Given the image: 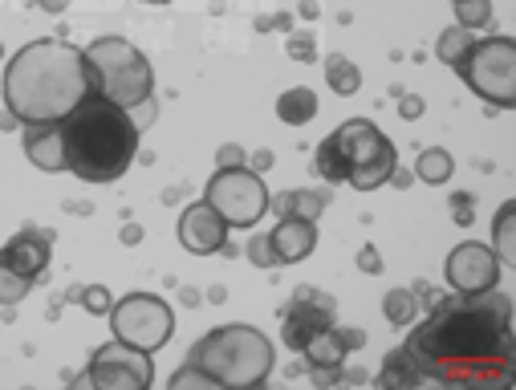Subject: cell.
Listing matches in <instances>:
<instances>
[{
    "instance_id": "cell-20",
    "label": "cell",
    "mask_w": 516,
    "mask_h": 390,
    "mask_svg": "<svg viewBox=\"0 0 516 390\" xmlns=\"http://www.w3.org/2000/svg\"><path fill=\"white\" fill-rule=\"evenodd\" d=\"M492 252L500 265H516V204L512 200L492 220Z\"/></svg>"
},
{
    "instance_id": "cell-34",
    "label": "cell",
    "mask_w": 516,
    "mask_h": 390,
    "mask_svg": "<svg viewBox=\"0 0 516 390\" xmlns=\"http://www.w3.org/2000/svg\"><path fill=\"white\" fill-rule=\"evenodd\" d=\"M423 110H427V102H423L419 94H403V98H399V114H403L407 122H415V118H423Z\"/></svg>"
},
{
    "instance_id": "cell-2",
    "label": "cell",
    "mask_w": 516,
    "mask_h": 390,
    "mask_svg": "<svg viewBox=\"0 0 516 390\" xmlns=\"http://www.w3.org/2000/svg\"><path fill=\"white\" fill-rule=\"evenodd\" d=\"M90 94L86 49L70 41H29L5 65V110L17 122H61Z\"/></svg>"
},
{
    "instance_id": "cell-11",
    "label": "cell",
    "mask_w": 516,
    "mask_h": 390,
    "mask_svg": "<svg viewBox=\"0 0 516 390\" xmlns=\"http://www.w3.org/2000/svg\"><path fill=\"white\" fill-rule=\"evenodd\" d=\"M334 317H338V301H334V297L317 293L313 285H301V289H293V301H289V309H285L281 338H285V346H289L293 354H301L321 330L338 325Z\"/></svg>"
},
{
    "instance_id": "cell-4",
    "label": "cell",
    "mask_w": 516,
    "mask_h": 390,
    "mask_svg": "<svg viewBox=\"0 0 516 390\" xmlns=\"http://www.w3.org/2000/svg\"><path fill=\"white\" fill-rule=\"evenodd\" d=\"M187 362H196L220 386H261L273 374V342L256 325H220L191 346Z\"/></svg>"
},
{
    "instance_id": "cell-25",
    "label": "cell",
    "mask_w": 516,
    "mask_h": 390,
    "mask_svg": "<svg viewBox=\"0 0 516 390\" xmlns=\"http://www.w3.org/2000/svg\"><path fill=\"white\" fill-rule=\"evenodd\" d=\"M378 386H419V374H415L407 350L386 354V362H382V370H378Z\"/></svg>"
},
{
    "instance_id": "cell-30",
    "label": "cell",
    "mask_w": 516,
    "mask_h": 390,
    "mask_svg": "<svg viewBox=\"0 0 516 390\" xmlns=\"http://www.w3.org/2000/svg\"><path fill=\"white\" fill-rule=\"evenodd\" d=\"M74 301H82L90 313H110V289L106 285H90V289H74Z\"/></svg>"
},
{
    "instance_id": "cell-21",
    "label": "cell",
    "mask_w": 516,
    "mask_h": 390,
    "mask_svg": "<svg viewBox=\"0 0 516 390\" xmlns=\"http://www.w3.org/2000/svg\"><path fill=\"white\" fill-rule=\"evenodd\" d=\"M472 45H476V33H468L464 25H451V29H443V33H439V41H435V57H439L443 65H451V70H460L464 57L472 53Z\"/></svg>"
},
{
    "instance_id": "cell-32",
    "label": "cell",
    "mask_w": 516,
    "mask_h": 390,
    "mask_svg": "<svg viewBox=\"0 0 516 390\" xmlns=\"http://www.w3.org/2000/svg\"><path fill=\"white\" fill-rule=\"evenodd\" d=\"M451 216H456L464 228L472 224V195H468V191H456V195H451Z\"/></svg>"
},
{
    "instance_id": "cell-8",
    "label": "cell",
    "mask_w": 516,
    "mask_h": 390,
    "mask_svg": "<svg viewBox=\"0 0 516 390\" xmlns=\"http://www.w3.org/2000/svg\"><path fill=\"white\" fill-rule=\"evenodd\" d=\"M480 98H488L500 110L516 106V41L512 37H488L476 41L464 65L456 70Z\"/></svg>"
},
{
    "instance_id": "cell-42",
    "label": "cell",
    "mask_w": 516,
    "mask_h": 390,
    "mask_svg": "<svg viewBox=\"0 0 516 390\" xmlns=\"http://www.w3.org/2000/svg\"><path fill=\"white\" fill-rule=\"evenodd\" d=\"M0 57H5V45H0Z\"/></svg>"
},
{
    "instance_id": "cell-23",
    "label": "cell",
    "mask_w": 516,
    "mask_h": 390,
    "mask_svg": "<svg viewBox=\"0 0 516 390\" xmlns=\"http://www.w3.org/2000/svg\"><path fill=\"white\" fill-rule=\"evenodd\" d=\"M451 171H456V159H451L443 147H427V151H419V159H415V175H419L427 187H443V183L451 179Z\"/></svg>"
},
{
    "instance_id": "cell-39",
    "label": "cell",
    "mask_w": 516,
    "mask_h": 390,
    "mask_svg": "<svg viewBox=\"0 0 516 390\" xmlns=\"http://www.w3.org/2000/svg\"><path fill=\"white\" fill-rule=\"evenodd\" d=\"M70 5V0H45V5L41 9H49V13H61V9H66Z\"/></svg>"
},
{
    "instance_id": "cell-27",
    "label": "cell",
    "mask_w": 516,
    "mask_h": 390,
    "mask_svg": "<svg viewBox=\"0 0 516 390\" xmlns=\"http://www.w3.org/2000/svg\"><path fill=\"white\" fill-rule=\"evenodd\" d=\"M29 289H33V281H29V277L13 273L9 265H0V305H17V301H25V297H29Z\"/></svg>"
},
{
    "instance_id": "cell-10",
    "label": "cell",
    "mask_w": 516,
    "mask_h": 390,
    "mask_svg": "<svg viewBox=\"0 0 516 390\" xmlns=\"http://www.w3.org/2000/svg\"><path fill=\"white\" fill-rule=\"evenodd\" d=\"M151 378H155V366H151L147 350H135V346L114 338V342L94 350L90 370L78 382H90L98 390H147Z\"/></svg>"
},
{
    "instance_id": "cell-18",
    "label": "cell",
    "mask_w": 516,
    "mask_h": 390,
    "mask_svg": "<svg viewBox=\"0 0 516 390\" xmlns=\"http://www.w3.org/2000/svg\"><path fill=\"white\" fill-rule=\"evenodd\" d=\"M330 200L334 195L330 191H309V187H301V191H285V195H277V212L281 216H305V220H317L321 212L330 208Z\"/></svg>"
},
{
    "instance_id": "cell-9",
    "label": "cell",
    "mask_w": 516,
    "mask_h": 390,
    "mask_svg": "<svg viewBox=\"0 0 516 390\" xmlns=\"http://www.w3.org/2000/svg\"><path fill=\"white\" fill-rule=\"evenodd\" d=\"M110 330H114L118 342L155 354L175 334V313L155 293H126L122 301L110 305Z\"/></svg>"
},
{
    "instance_id": "cell-14",
    "label": "cell",
    "mask_w": 516,
    "mask_h": 390,
    "mask_svg": "<svg viewBox=\"0 0 516 390\" xmlns=\"http://www.w3.org/2000/svg\"><path fill=\"white\" fill-rule=\"evenodd\" d=\"M49 244H53V232H45L37 224H25L5 248H0V265H9L13 273H21L37 285L49 269Z\"/></svg>"
},
{
    "instance_id": "cell-40",
    "label": "cell",
    "mask_w": 516,
    "mask_h": 390,
    "mask_svg": "<svg viewBox=\"0 0 516 390\" xmlns=\"http://www.w3.org/2000/svg\"><path fill=\"white\" fill-rule=\"evenodd\" d=\"M13 126H17V118L5 110V114H0V130H13Z\"/></svg>"
},
{
    "instance_id": "cell-17",
    "label": "cell",
    "mask_w": 516,
    "mask_h": 390,
    "mask_svg": "<svg viewBox=\"0 0 516 390\" xmlns=\"http://www.w3.org/2000/svg\"><path fill=\"white\" fill-rule=\"evenodd\" d=\"M25 155L37 171H66V147H61V122H29Z\"/></svg>"
},
{
    "instance_id": "cell-12",
    "label": "cell",
    "mask_w": 516,
    "mask_h": 390,
    "mask_svg": "<svg viewBox=\"0 0 516 390\" xmlns=\"http://www.w3.org/2000/svg\"><path fill=\"white\" fill-rule=\"evenodd\" d=\"M443 277L456 293H484V289L500 285V260H496V252L488 244L464 240V244H456L447 252Z\"/></svg>"
},
{
    "instance_id": "cell-37",
    "label": "cell",
    "mask_w": 516,
    "mask_h": 390,
    "mask_svg": "<svg viewBox=\"0 0 516 390\" xmlns=\"http://www.w3.org/2000/svg\"><path fill=\"white\" fill-rule=\"evenodd\" d=\"M118 240H122V244H139V240H143V228H139V224H126V228L118 232Z\"/></svg>"
},
{
    "instance_id": "cell-36",
    "label": "cell",
    "mask_w": 516,
    "mask_h": 390,
    "mask_svg": "<svg viewBox=\"0 0 516 390\" xmlns=\"http://www.w3.org/2000/svg\"><path fill=\"white\" fill-rule=\"evenodd\" d=\"M248 163H252V167H248V171H256V175H265V171H269V167H273V151H256V155H252V159H248Z\"/></svg>"
},
{
    "instance_id": "cell-29",
    "label": "cell",
    "mask_w": 516,
    "mask_h": 390,
    "mask_svg": "<svg viewBox=\"0 0 516 390\" xmlns=\"http://www.w3.org/2000/svg\"><path fill=\"white\" fill-rule=\"evenodd\" d=\"M171 386H175V390H179V386H196V390H220V382H216L212 374H204L196 362H187L183 370H175V374H171Z\"/></svg>"
},
{
    "instance_id": "cell-15",
    "label": "cell",
    "mask_w": 516,
    "mask_h": 390,
    "mask_svg": "<svg viewBox=\"0 0 516 390\" xmlns=\"http://www.w3.org/2000/svg\"><path fill=\"white\" fill-rule=\"evenodd\" d=\"M366 346V334L362 330H342V325H330V330H321L305 350V366L309 370H326V366H346L350 350H362Z\"/></svg>"
},
{
    "instance_id": "cell-31",
    "label": "cell",
    "mask_w": 516,
    "mask_h": 390,
    "mask_svg": "<svg viewBox=\"0 0 516 390\" xmlns=\"http://www.w3.org/2000/svg\"><path fill=\"white\" fill-rule=\"evenodd\" d=\"M289 57H293V61H301V65L317 61V45H313V33H289Z\"/></svg>"
},
{
    "instance_id": "cell-38",
    "label": "cell",
    "mask_w": 516,
    "mask_h": 390,
    "mask_svg": "<svg viewBox=\"0 0 516 390\" xmlns=\"http://www.w3.org/2000/svg\"><path fill=\"white\" fill-rule=\"evenodd\" d=\"M411 293H415V301H423V305H435V289H431L427 281H419Z\"/></svg>"
},
{
    "instance_id": "cell-6",
    "label": "cell",
    "mask_w": 516,
    "mask_h": 390,
    "mask_svg": "<svg viewBox=\"0 0 516 390\" xmlns=\"http://www.w3.org/2000/svg\"><path fill=\"white\" fill-rule=\"evenodd\" d=\"M342 167H346V183H354L358 191H374L391 179V171L399 167V151L395 143L382 135L370 118H350L330 135Z\"/></svg>"
},
{
    "instance_id": "cell-1",
    "label": "cell",
    "mask_w": 516,
    "mask_h": 390,
    "mask_svg": "<svg viewBox=\"0 0 516 390\" xmlns=\"http://www.w3.org/2000/svg\"><path fill=\"white\" fill-rule=\"evenodd\" d=\"M407 358L419 382L443 386H492L512 378V301L496 289L456 293L435 301L411 330Z\"/></svg>"
},
{
    "instance_id": "cell-26",
    "label": "cell",
    "mask_w": 516,
    "mask_h": 390,
    "mask_svg": "<svg viewBox=\"0 0 516 390\" xmlns=\"http://www.w3.org/2000/svg\"><path fill=\"white\" fill-rule=\"evenodd\" d=\"M456 25H464L468 33L488 29L492 25V0H456Z\"/></svg>"
},
{
    "instance_id": "cell-19",
    "label": "cell",
    "mask_w": 516,
    "mask_h": 390,
    "mask_svg": "<svg viewBox=\"0 0 516 390\" xmlns=\"http://www.w3.org/2000/svg\"><path fill=\"white\" fill-rule=\"evenodd\" d=\"M313 114H317V94L309 86H293L277 98V118L285 126H305V122H313Z\"/></svg>"
},
{
    "instance_id": "cell-24",
    "label": "cell",
    "mask_w": 516,
    "mask_h": 390,
    "mask_svg": "<svg viewBox=\"0 0 516 390\" xmlns=\"http://www.w3.org/2000/svg\"><path fill=\"white\" fill-rule=\"evenodd\" d=\"M382 313H386V321H391L395 330H407V325L419 321V301H415L411 289H391L382 297Z\"/></svg>"
},
{
    "instance_id": "cell-43",
    "label": "cell",
    "mask_w": 516,
    "mask_h": 390,
    "mask_svg": "<svg viewBox=\"0 0 516 390\" xmlns=\"http://www.w3.org/2000/svg\"><path fill=\"white\" fill-rule=\"evenodd\" d=\"M37 5H45V0H37Z\"/></svg>"
},
{
    "instance_id": "cell-22",
    "label": "cell",
    "mask_w": 516,
    "mask_h": 390,
    "mask_svg": "<svg viewBox=\"0 0 516 390\" xmlns=\"http://www.w3.org/2000/svg\"><path fill=\"white\" fill-rule=\"evenodd\" d=\"M326 86L334 90V94H342V98H350V94H358V86H362V70L346 57V53H330L326 57Z\"/></svg>"
},
{
    "instance_id": "cell-7",
    "label": "cell",
    "mask_w": 516,
    "mask_h": 390,
    "mask_svg": "<svg viewBox=\"0 0 516 390\" xmlns=\"http://www.w3.org/2000/svg\"><path fill=\"white\" fill-rule=\"evenodd\" d=\"M204 200L224 216L228 228H256L273 208L265 179L248 167H220L204 187Z\"/></svg>"
},
{
    "instance_id": "cell-5",
    "label": "cell",
    "mask_w": 516,
    "mask_h": 390,
    "mask_svg": "<svg viewBox=\"0 0 516 390\" xmlns=\"http://www.w3.org/2000/svg\"><path fill=\"white\" fill-rule=\"evenodd\" d=\"M86 74L90 94H102L126 110H147L155 106V70L151 61L122 37H98L86 45Z\"/></svg>"
},
{
    "instance_id": "cell-16",
    "label": "cell",
    "mask_w": 516,
    "mask_h": 390,
    "mask_svg": "<svg viewBox=\"0 0 516 390\" xmlns=\"http://www.w3.org/2000/svg\"><path fill=\"white\" fill-rule=\"evenodd\" d=\"M273 252H277V265H297L317 248V220L305 216H281V224L269 232Z\"/></svg>"
},
{
    "instance_id": "cell-35",
    "label": "cell",
    "mask_w": 516,
    "mask_h": 390,
    "mask_svg": "<svg viewBox=\"0 0 516 390\" xmlns=\"http://www.w3.org/2000/svg\"><path fill=\"white\" fill-rule=\"evenodd\" d=\"M216 163H220V167H244V147H236V143H228V147H220V155H216Z\"/></svg>"
},
{
    "instance_id": "cell-3",
    "label": "cell",
    "mask_w": 516,
    "mask_h": 390,
    "mask_svg": "<svg viewBox=\"0 0 516 390\" xmlns=\"http://www.w3.org/2000/svg\"><path fill=\"white\" fill-rule=\"evenodd\" d=\"M139 139H143L139 118L102 94H86L66 118H61L66 171H74L82 183L122 179L139 155Z\"/></svg>"
},
{
    "instance_id": "cell-28",
    "label": "cell",
    "mask_w": 516,
    "mask_h": 390,
    "mask_svg": "<svg viewBox=\"0 0 516 390\" xmlns=\"http://www.w3.org/2000/svg\"><path fill=\"white\" fill-rule=\"evenodd\" d=\"M244 256L252 260L256 269H277V252H273V240H269V232H256V236H248V244H244Z\"/></svg>"
},
{
    "instance_id": "cell-41",
    "label": "cell",
    "mask_w": 516,
    "mask_h": 390,
    "mask_svg": "<svg viewBox=\"0 0 516 390\" xmlns=\"http://www.w3.org/2000/svg\"><path fill=\"white\" fill-rule=\"evenodd\" d=\"M147 5H171V0H147Z\"/></svg>"
},
{
    "instance_id": "cell-33",
    "label": "cell",
    "mask_w": 516,
    "mask_h": 390,
    "mask_svg": "<svg viewBox=\"0 0 516 390\" xmlns=\"http://www.w3.org/2000/svg\"><path fill=\"white\" fill-rule=\"evenodd\" d=\"M358 269H362V273H370V277H374V273H382V256H378V248H374V244H362V248H358Z\"/></svg>"
},
{
    "instance_id": "cell-13",
    "label": "cell",
    "mask_w": 516,
    "mask_h": 390,
    "mask_svg": "<svg viewBox=\"0 0 516 390\" xmlns=\"http://www.w3.org/2000/svg\"><path fill=\"white\" fill-rule=\"evenodd\" d=\"M228 232H232V228L224 224V216H220L208 200L183 208V216H179V244H183L187 252H196V256L220 252V248L228 244Z\"/></svg>"
}]
</instances>
